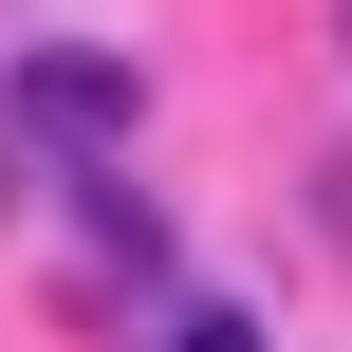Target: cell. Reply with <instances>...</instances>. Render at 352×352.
<instances>
[{
  "mask_svg": "<svg viewBox=\"0 0 352 352\" xmlns=\"http://www.w3.org/2000/svg\"><path fill=\"white\" fill-rule=\"evenodd\" d=\"M0 111H19L37 148H130V111H148V93H130V56H93V37H37V56L0 74Z\"/></svg>",
  "mask_w": 352,
  "mask_h": 352,
  "instance_id": "obj_1",
  "label": "cell"
},
{
  "mask_svg": "<svg viewBox=\"0 0 352 352\" xmlns=\"http://www.w3.org/2000/svg\"><path fill=\"white\" fill-rule=\"evenodd\" d=\"M74 223H93V241H111V260H130V278H148V260H167V223H148V204H130V167H111V148H74Z\"/></svg>",
  "mask_w": 352,
  "mask_h": 352,
  "instance_id": "obj_2",
  "label": "cell"
},
{
  "mask_svg": "<svg viewBox=\"0 0 352 352\" xmlns=\"http://www.w3.org/2000/svg\"><path fill=\"white\" fill-rule=\"evenodd\" d=\"M167 352H260V334H241V316H167Z\"/></svg>",
  "mask_w": 352,
  "mask_h": 352,
  "instance_id": "obj_3",
  "label": "cell"
},
{
  "mask_svg": "<svg viewBox=\"0 0 352 352\" xmlns=\"http://www.w3.org/2000/svg\"><path fill=\"white\" fill-rule=\"evenodd\" d=\"M0 223H19V148H0Z\"/></svg>",
  "mask_w": 352,
  "mask_h": 352,
  "instance_id": "obj_4",
  "label": "cell"
},
{
  "mask_svg": "<svg viewBox=\"0 0 352 352\" xmlns=\"http://www.w3.org/2000/svg\"><path fill=\"white\" fill-rule=\"evenodd\" d=\"M334 37H352V0H334Z\"/></svg>",
  "mask_w": 352,
  "mask_h": 352,
  "instance_id": "obj_5",
  "label": "cell"
}]
</instances>
